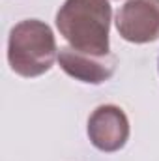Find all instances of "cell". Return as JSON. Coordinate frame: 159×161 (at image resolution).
<instances>
[{"label": "cell", "instance_id": "cell-1", "mask_svg": "<svg viewBox=\"0 0 159 161\" xmlns=\"http://www.w3.org/2000/svg\"><path fill=\"white\" fill-rule=\"evenodd\" d=\"M111 6L107 0H66L56 15L60 34L79 53L107 56Z\"/></svg>", "mask_w": 159, "mask_h": 161}, {"label": "cell", "instance_id": "cell-2", "mask_svg": "<svg viewBox=\"0 0 159 161\" xmlns=\"http://www.w3.org/2000/svg\"><path fill=\"white\" fill-rule=\"evenodd\" d=\"M56 56V43L47 25L36 19L19 23L9 34L8 58L11 69L23 77L45 73Z\"/></svg>", "mask_w": 159, "mask_h": 161}, {"label": "cell", "instance_id": "cell-3", "mask_svg": "<svg viewBox=\"0 0 159 161\" xmlns=\"http://www.w3.org/2000/svg\"><path fill=\"white\" fill-rule=\"evenodd\" d=\"M122 38L146 43L159 38V0H129L116 21Z\"/></svg>", "mask_w": 159, "mask_h": 161}, {"label": "cell", "instance_id": "cell-4", "mask_svg": "<svg viewBox=\"0 0 159 161\" xmlns=\"http://www.w3.org/2000/svg\"><path fill=\"white\" fill-rule=\"evenodd\" d=\"M88 135L96 148L114 152L122 148L129 135V124L122 109L114 105L97 107L88 120Z\"/></svg>", "mask_w": 159, "mask_h": 161}, {"label": "cell", "instance_id": "cell-5", "mask_svg": "<svg viewBox=\"0 0 159 161\" xmlns=\"http://www.w3.org/2000/svg\"><path fill=\"white\" fill-rule=\"evenodd\" d=\"M60 66L62 69L75 77V79L82 80V82H103L107 80L116 69V56L114 54H107V56H90L75 51L73 47H64L60 49L58 54Z\"/></svg>", "mask_w": 159, "mask_h": 161}, {"label": "cell", "instance_id": "cell-6", "mask_svg": "<svg viewBox=\"0 0 159 161\" xmlns=\"http://www.w3.org/2000/svg\"><path fill=\"white\" fill-rule=\"evenodd\" d=\"M157 64H159V62H157Z\"/></svg>", "mask_w": 159, "mask_h": 161}]
</instances>
